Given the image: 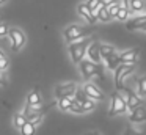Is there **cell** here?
I'll list each match as a JSON object with an SVG mask.
<instances>
[{"mask_svg":"<svg viewBox=\"0 0 146 135\" xmlns=\"http://www.w3.org/2000/svg\"><path fill=\"white\" fill-rule=\"evenodd\" d=\"M91 43H93V38L86 36V38H82L79 41H74V43L68 44V53H69L74 65H79L86 57V50H88V46Z\"/></svg>","mask_w":146,"mask_h":135,"instance_id":"1","label":"cell"},{"mask_svg":"<svg viewBox=\"0 0 146 135\" xmlns=\"http://www.w3.org/2000/svg\"><path fill=\"white\" fill-rule=\"evenodd\" d=\"M77 66H79L80 72H82V77L85 80H91L93 77H102V66L91 61L90 58H83Z\"/></svg>","mask_w":146,"mask_h":135,"instance_id":"2","label":"cell"},{"mask_svg":"<svg viewBox=\"0 0 146 135\" xmlns=\"http://www.w3.org/2000/svg\"><path fill=\"white\" fill-rule=\"evenodd\" d=\"M88 33H90V30L85 28L83 25L71 24V25H68V27L63 30V38H64V41L69 44V43H74V41L82 39V38H86Z\"/></svg>","mask_w":146,"mask_h":135,"instance_id":"3","label":"cell"},{"mask_svg":"<svg viewBox=\"0 0 146 135\" xmlns=\"http://www.w3.org/2000/svg\"><path fill=\"white\" fill-rule=\"evenodd\" d=\"M129 107H127L126 99L123 97L121 93H113L110 97V107H108V115L116 116V115H124L127 113Z\"/></svg>","mask_w":146,"mask_h":135,"instance_id":"4","label":"cell"},{"mask_svg":"<svg viewBox=\"0 0 146 135\" xmlns=\"http://www.w3.org/2000/svg\"><path fill=\"white\" fill-rule=\"evenodd\" d=\"M133 71H135V65H127V63H121V65L115 69V83H116V86L119 88V90L124 88L126 78L129 77Z\"/></svg>","mask_w":146,"mask_h":135,"instance_id":"5","label":"cell"},{"mask_svg":"<svg viewBox=\"0 0 146 135\" xmlns=\"http://www.w3.org/2000/svg\"><path fill=\"white\" fill-rule=\"evenodd\" d=\"M8 36H10V43H11V49L14 50V52H19L21 49H22L24 46H25L27 43V36L25 33H24L21 28H10V33H8Z\"/></svg>","mask_w":146,"mask_h":135,"instance_id":"6","label":"cell"},{"mask_svg":"<svg viewBox=\"0 0 146 135\" xmlns=\"http://www.w3.org/2000/svg\"><path fill=\"white\" fill-rule=\"evenodd\" d=\"M77 91V85L74 82H66V83H60L55 86V97H74Z\"/></svg>","mask_w":146,"mask_h":135,"instance_id":"7","label":"cell"},{"mask_svg":"<svg viewBox=\"0 0 146 135\" xmlns=\"http://www.w3.org/2000/svg\"><path fill=\"white\" fill-rule=\"evenodd\" d=\"M77 14H79V17H82L85 22H88V24H96V22H98V17H96L94 11H93L85 2L77 5Z\"/></svg>","mask_w":146,"mask_h":135,"instance_id":"8","label":"cell"},{"mask_svg":"<svg viewBox=\"0 0 146 135\" xmlns=\"http://www.w3.org/2000/svg\"><path fill=\"white\" fill-rule=\"evenodd\" d=\"M129 121L132 124H141V122H146V105L141 104L137 108L130 110L129 113Z\"/></svg>","mask_w":146,"mask_h":135,"instance_id":"9","label":"cell"},{"mask_svg":"<svg viewBox=\"0 0 146 135\" xmlns=\"http://www.w3.org/2000/svg\"><path fill=\"white\" fill-rule=\"evenodd\" d=\"M86 58H90L91 61L101 65L102 63V57H101V43L98 41H93L88 46V50H86Z\"/></svg>","mask_w":146,"mask_h":135,"instance_id":"10","label":"cell"},{"mask_svg":"<svg viewBox=\"0 0 146 135\" xmlns=\"http://www.w3.org/2000/svg\"><path fill=\"white\" fill-rule=\"evenodd\" d=\"M83 91H85L86 96L91 97V99H94V100H102L104 99V93H102V91L99 90L98 85L93 83V82H86V83L83 85Z\"/></svg>","mask_w":146,"mask_h":135,"instance_id":"11","label":"cell"},{"mask_svg":"<svg viewBox=\"0 0 146 135\" xmlns=\"http://www.w3.org/2000/svg\"><path fill=\"white\" fill-rule=\"evenodd\" d=\"M121 63H127V65H135L138 60V49H129L119 53Z\"/></svg>","mask_w":146,"mask_h":135,"instance_id":"12","label":"cell"},{"mask_svg":"<svg viewBox=\"0 0 146 135\" xmlns=\"http://www.w3.org/2000/svg\"><path fill=\"white\" fill-rule=\"evenodd\" d=\"M126 102H127V107H129V110H133V108H137L138 105H141V96H138L137 93H132V91H129L127 93V99H126Z\"/></svg>","mask_w":146,"mask_h":135,"instance_id":"13","label":"cell"},{"mask_svg":"<svg viewBox=\"0 0 146 135\" xmlns=\"http://www.w3.org/2000/svg\"><path fill=\"white\" fill-rule=\"evenodd\" d=\"M145 24H146V13H143L141 16L133 17L132 21L127 24V28H129V30H140V28H141Z\"/></svg>","mask_w":146,"mask_h":135,"instance_id":"14","label":"cell"},{"mask_svg":"<svg viewBox=\"0 0 146 135\" xmlns=\"http://www.w3.org/2000/svg\"><path fill=\"white\" fill-rule=\"evenodd\" d=\"M42 104V96L39 90H32L27 94V105H39Z\"/></svg>","mask_w":146,"mask_h":135,"instance_id":"15","label":"cell"},{"mask_svg":"<svg viewBox=\"0 0 146 135\" xmlns=\"http://www.w3.org/2000/svg\"><path fill=\"white\" fill-rule=\"evenodd\" d=\"M94 14H96V17H98V21L99 22H110V21H113V19L110 17V14H108V9H107V6H104V5H101L98 9L94 11Z\"/></svg>","mask_w":146,"mask_h":135,"instance_id":"16","label":"cell"},{"mask_svg":"<svg viewBox=\"0 0 146 135\" xmlns=\"http://www.w3.org/2000/svg\"><path fill=\"white\" fill-rule=\"evenodd\" d=\"M116 52V49H115L113 46H110V44H101V57H102V61H107L110 57H113Z\"/></svg>","mask_w":146,"mask_h":135,"instance_id":"17","label":"cell"},{"mask_svg":"<svg viewBox=\"0 0 146 135\" xmlns=\"http://www.w3.org/2000/svg\"><path fill=\"white\" fill-rule=\"evenodd\" d=\"M72 102H74V97H60L57 105L61 112H69L71 107H72Z\"/></svg>","mask_w":146,"mask_h":135,"instance_id":"18","label":"cell"},{"mask_svg":"<svg viewBox=\"0 0 146 135\" xmlns=\"http://www.w3.org/2000/svg\"><path fill=\"white\" fill-rule=\"evenodd\" d=\"M132 14V11H130L129 8H127L126 5H124L123 2H121V8H119V13H118V16H116V21H119V22H126L127 19H129V16Z\"/></svg>","mask_w":146,"mask_h":135,"instance_id":"19","label":"cell"},{"mask_svg":"<svg viewBox=\"0 0 146 135\" xmlns=\"http://www.w3.org/2000/svg\"><path fill=\"white\" fill-rule=\"evenodd\" d=\"M119 65H121L119 53H115L113 57H110V58L105 61V66H107V69H110V71H115V69H116Z\"/></svg>","mask_w":146,"mask_h":135,"instance_id":"20","label":"cell"},{"mask_svg":"<svg viewBox=\"0 0 146 135\" xmlns=\"http://www.w3.org/2000/svg\"><path fill=\"white\" fill-rule=\"evenodd\" d=\"M137 94L141 97L146 96V75H143L137 80Z\"/></svg>","mask_w":146,"mask_h":135,"instance_id":"21","label":"cell"},{"mask_svg":"<svg viewBox=\"0 0 146 135\" xmlns=\"http://www.w3.org/2000/svg\"><path fill=\"white\" fill-rule=\"evenodd\" d=\"M19 130H21V134H22V135H35V132H36V126L33 124V122L27 121L25 124H24L22 127L19 129Z\"/></svg>","mask_w":146,"mask_h":135,"instance_id":"22","label":"cell"},{"mask_svg":"<svg viewBox=\"0 0 146 135\" xmlns=\"http://www.w3.org/2000/svg\"><path fill=\"white\" fill-rule=\"evenodd\" d=\"M42 118H44V112H35V113H30V115H27V121L33 122L35 126H38L39 122L42 121Z\"/></svg>","mask_w":146,"mask_h":135,"instance_id":"23","label":"cell"},{"mask_svg":"<svg viewBox=\"0 0 146 135\" xmlns=\"http://www.w3.org/2000/svg\"><path fill=\"white\" fill-rule=\"evenodd\" d=\"M25 122H27V116L24 115V113H16V115L13 116V124L16 129H21Z\"/></svg>","mask_w":146,"mask_h":135,"instance_id":"24","label":"cell"},{"mask_svg":"<svg viewBox=\"0 0 146 135\" xmlns=\"http://www.w3.org/2000/svg\"><path fill=\"white\" fill-rule=\"evenodd\" d=\"M119 8H121V2H119V0H118V2H115V3H111L110 6H107L108 14H110L111 19H116L118 13H119Z\"/></svg>","mask_w":146,"mask_h":135,"instance_id":"25","label":"cell"},{"mask_svg":"<svg viewBox=\"0 0 146 135\" xmlns=\"http://www.w3.org/2000/svg\"><path fill=\"white\" fill-rule=\"evenodd\" d=\"M130 8H132V13H143L145 11V2L143 0H132Z\"/></svg>","mask_w":146,"mask_h":135,"instance_id":"26","label":"cell"},{"mask_svg":"<svg viewBox=\"0 0 146 135\" xmlns=\"http://www.w3.org/2000/svg\"><path fill=\"white\" fill-rule=\"evenodd\" d=\"M82 105L85 108V112H93L96 108V100L91 99V97H86L85 100H82Z\"/></svg>","mask_w":146,"mask_h":135,"instance_id":"27","label":"cell"},{"mask_svg":"<svg viewBox=\"0 0 146 135\" xmlns=\"http://www.w3.org/2000/svg\"><path fill=\"white\" fill-rule=\"evenodd\" d=\"M69 112L76 113V115H82V113H86V112H85V108H83V105H82V102H79V100H76V99H74L72 107H71Z\"/></svg>","mask_w":146,"mask_h":135,"instance_id":"28","label":"cell"},{"mask_svg":"<svg viewBox=\"0 0 146 135\" xmlns=\"http://www.w3.org/2000/svg\"><path fill=\"white\" fill-rule=\"evenodd\" d=\"M8 66H10V60L7 58L3 50L0 49V71H7Z\"/></svg>","mask_w":146,"mask_h":135,"instance_id":"29","label":"cell"},{"mask_svg":"<svg viewBox=\"0 0 146 135\" xmlns=\"http://www.w3.org/2000/svg\"><path fill=\"white\" fill-rule=\"evenodd\" d=\"M85 3L93 9V11H96V9L101 6V0H85Z\"/></svg>","mask_w":146,"mask_h":135,"instance_id":"30","label":"cell"},{"mask_svg":"<svg viewBox=\"0 0 146 135\" xmlns=\"http://www.w3.org/2000/svg\"><path fill=\"white\" fill-rule=\"evenodd\" d=\"M8 33H10V27H8V24H5V22H0V38L7 36Z\"/></svg>","mask_w":146,"mask_h":135,"instance_id":"31","label":"cell"},{"mask_svg":"<svg viewBox=\"0 0 146 135\" xmlns=\"http://www.w3.org/2000/svg\"><path fill=\"white\" fill-rule=\"evenodd\" d=\"M123 135H145V134H141V132H137L135 129H132V127H127L126 130H124Z\"/></svg>","mask_w":146,"mask_h":135,"instance_id":"32","label":"cell"},{"mask_svg":"<svg viewBox=\"0 0 146 135\" xmlns=\"http://www.w3.org/2000/svg\"><path fill=\"white\" fill-rule=\"evenodd\" d=\"M0 86H7V75L3 74V71H0Z\"/></svg>","mask_w":146,"mask_h":135,"instance_id":"33","label":"cell"},{"mask_svg":"<svg viewBox=\"0 0 146 135\" xmlns=\"http://www.w3.org/2000/svg\"><path fill=\"white\" fill-rule=\"evenodd\" d=\"M115 2H118V0H101V5H104V6H110L111 3H115Z\"/></svg>","mask_w":146,"mask_h":135,"instance_id":"34","label":"cell"},{"mask_svg":"<svg viewBox=\"0 0 146 135\" xmlns=\"http://www.w3.org/2000/svg\"><path fill=\"white\" fill-rule=\"evenodd\" d=\"M86 135H101V134H99L98 130H94V132H90V134H86Z\"/></svg>","mask_w":146,"mask_h":135,"instance_id":"35","label":"cell"},{"mask_svg":"<svg viewBox=\"0 0 146 135\" xmlns=\"http://www.w3.org/2000/svg\"><path fill=\"white\" fill-rule=\"evenodd\" d=\"M140 31H145V33H146V24H145V25H143V27H141V28H140Z\"/></svg>","mask_w":146,"mask_h":135,"instance_id":"36","label":"cell"},{"mask_svg":"<svg viewBox=\"0 0 146 135\" xmlns=\"http://www.w3.org/2000/svg\"><path fill=\"white\" fill-rule=\"evenodd\" d=\"M3 3H7V0H0V5H3Z\"/></svg>","mask_w":146,"mask_h":135,"instance_id":"37","label":"cell"}]
</instances>
